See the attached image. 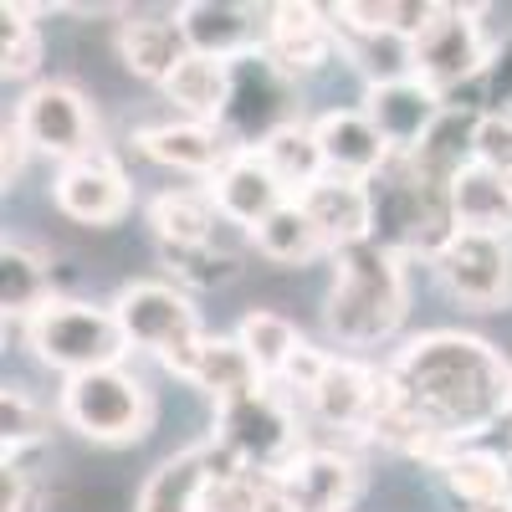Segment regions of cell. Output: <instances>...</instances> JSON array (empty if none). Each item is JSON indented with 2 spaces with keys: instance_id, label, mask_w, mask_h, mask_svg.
I'll use <instances>...</instances> for the list:
<instances>
[{
  "instance_id": "6da1fadb",
  "label": "cell",
  "mask_w": 512,
  "mask_h": 512,
  "mask_svg": "<svg viewBox=\"0 0 512 512\" xmlns=\"http://www.w3.org/2000/svg\"><path fill=\"white\" fill-rule=\"evenodd\" d=\"M405 405L436 441H472L502 415H512V364L472 333H425L395 354L390 364Z\"/></svg>"
},
{
  "instance_id": "7a4b0ae2",
  "label": "cell",
  "mask_w": 512,
  "mask_h": 512,
  "mask_svg": "<svg viewBox=\"0 0 512 512\" xmlns=\"http://www.w3.org/2000/svg\"><path fill=\"white\" fill-rule=\"evenodd\" d=\"M405 256L379 246V241H359L349 251L333 256V287H328V333L349 349H369L384 344L400 323H405Z\"/></svg>"
},
{
  "instance_id": "3957f363",
  "label": "cell",
  "mask_w": 512,
  "mask_h": 512,
  "mask_svg": "<svg viewBox=\"0 0 512 512\" xmlns=\"http://www.w3.org/2000/svg\"><path fill=\"white\" fill-rule=\"evenodd\" d=\"M31 354L77 379V374H98V369H118L123 354H128V338L118 328V313L113 308H98V303H82V297H52L31 323H21Z\"/></svg>"
},
{
  "instance_id": "277c9868",
  "label": "cell",
  "mask_w": 512,
  "mask_h": 512,
  "mask_svg": "<svg viewBox=\"0 0 512 512\" xmlns=\"http://www.w3.org/2000/svg\"><path fill=\"white\" fill-rule=\"evenodd\" d=\"M118 313V328L128 338V349H144L154 354L175 379L190 374L200 344H205V328H200V313L185 297V287L175 282H128L118 287V297L108 303Z\"/></svg>"
},
{
  "instance_id": "5b68a950",
  "label": "cell",
  "mask_w": 512,
  "mask_h": 512,
  "mask_svg": "<svg viewBox=\"0 0 512 512\" xmlns=\"http://www.w3.org/2000/svg\"><path fill=\"white\" fill-rule=\"evenodd\" d=\"M57 415L93 446H134L154 425V395L144 390L139 374L118 364V369L67 379L57 395Z\"/></svg>"
},
{
  "instance_id": "8992f818",
  "label": "cell",
  "mask_w": 512,
  "mask_h": 512,
  "mask_svg": "<svg viewBox=\"0 0 512 512\" xmlns=\"http://www.w3.org/2000/svg\"><path fill=\"white\" fill-rule=\"evenodd\" d=\"M210 436H221L251 472H262V477H282L287 466L308 451L303 425H297V410H292V400L277 390V384H262L256 395L216 410V431Z\"/></svg>"
},
{
  "instance_id": "52a82bcc",
  "label": "cell",
  "mask_w": 512,
  "mask_h": 512,
  "mask_svg": "<svg viewBox=\"0 0 512 512\" xmlns=\"http://www.w3.org/2000/svg\"><path fill=\"white\" fill-rule=\"evenodd\" d=\"M410 57H415V77L425 82V88H436L441 98H456L461 88L472 93L492 72L497 52H492V41L482 31L477 6H446L441 21L410 47Z\"/></svg>"
},
{
  "instance_id": "ba28073f",
  "label": "cell",
  "mask_w": 512,
  "mask_h": 512,
  "mask_svg": "<svg viewBox=\"0 0 512 512\" xmlns=\"http://www.w3.org/2000/svg\"><path fill=\"white\" fill-rule=\"evenodd\" d=\"M16 123L31 144V154H47L57 164H77L98 154V108L72 82H36L16 103Z\"/></svg>"
},
{
  "instance_id": "9c48e42d",
  "label": "cell",
  "mask_w": 512,
  "mask_h": 512,
  "mask_svg": "<svg viewBox=\"0 0 512 512\" xmlns=\"http://www.w3.org/2000/svg\"><path fill=\"white\" fill-rule=\"evenodd\" d=\"M436 277L461 308L492 313L512 297V236H487V231H456L436 256Z\"/></svg>"
},
{
  "instance_id": "30bf717a",
  "label": "cell",
  "mask_w": 512,
  "mask_h": 512,
  "mask_svg": "<svg viewBox=\"0 0 512 512\" xmlns=\"http://www.w3.org/2000/svg\"><path fill=\"white\" fill-rule=\"evenodd\" d=\"M297 82H287L262 52L231 62V108H226V139L236 149H256L267 134L297 123Z\"/></svg>"
},
{
  "instance_id": "8fae6325",
  "label": "cell",
  "mask_w": 512,
  "mask_h": 512,
  "mask_svg": "<svg viewBox=\"0 0 512 512\" xmlns=\"http://www.w3.org/2000/svg\"><path fill=\"white\" fill-rule=\"evenodd\" d=\"M52 205L62 210L67 221L88 226V231H108L128 216V205H134V190H128V175L123 164L98 149L77 164H62L57 180H52Z\"/></svg>"
},
{
  "instance_id": "7c38bea8",
  "label": "cell",
  "mask_w": 512,
  "mask_h": 512,
  "mask_svg": "<svg viewBox=\"0 0 512 512\" xmlns=\"http://www.w3.org/2000/svg\"><path fill=\"white\" fill-rule=\"evenodd\" d=\"M344 36H338L333 16L323 6H297V0H282L272 6V21H267V41H262V57L287 77V82H303L313 72H323Z\"/></svg>"
},
{
  "instance_id": "4fadbf2b",
  "label": "cell",
  "mask_w": 512,
  "mask_h": 512,
  "mask_svg": "<svg viewBox=\"0 0 512 512\" xmlns=\"http://www.w3.org/2000/svg\"><path fill=\"white\" fill-rule=\"evenodd\" d=\"M185 41L195 57H216V62H241L251 52H262L272 6H236V0H190L175 11Z\"/></svg>"
},
{
  "instance_id": "5bb4252c",
  "label": "cell",
  "mask_w": 512,
  "mask_h": 512,
  "mask_svg": "<svg viewBox=\"0 0 512 512\" xmlns=\"http://www.w3.org/2000/svg\"><path fill=\"white\" fill-rule=\"evenodd\" d=\"M364 113L384 134L390 154H415L425 139L436 134V123L446 118V98L436 88H425L420 77H395L364 88Z\"/></svg>"
},
{
  "instance_id": "9a60e30c",
  "label": "cell",
  "mask_w": 512,
  "mask_h": 512,
  "mask_svg": "<svg viewBox=\"0 0 512 512\" xmlns=\"http://www.w3.org/2000/svg\"><path fill=\"white\" fill-rule=\"evenodd\" d=\"M205 190L216 195V210L226 216V226H236V231H256L262 221H272L277 210L292 200L282 185H277V175L262 164V154L256 149H236L216 175L205 180Z\"/></svg>"
},
{
  "instance_id": "2e32d148",
  "label": "cell",
  "mask_w": 512,
  "mask_h": 512,
  "mask_svg": "<svg viewBox=\"0 0 512 512\" xmlns=\"http://www.w3.org/2000/svg\"><path fill=\"white\" fill-rule=\"evenodd\" d=\"M297 512H349L359 497V461L328 446H308L282 477H272Z\"/></svg>"
},
{
  "instance_id": "e0dca14e",
  "label": "cell",
  "mask_w": 512,
  "mask_h": 512,
  "mask_svg": "<svg viewBox=\"0 0 512 512\" xmlns=\"http://www.w3.org/2000/svg\"><path fill=\"white\" fill-rule=\"evenodd\" d=\"M297 205L313 216V226L323 231L333 256L359 246V241H374V190H369V180L323 175L313 190L297 195Z\"/></svg>"
},
{
  "instance_id": "ac0fdd59",
  "label": "cell",
  "mask_w": 512,
  "mask_h": 512,
  "mask_svg": "<svg viewBox=\"0 0 512 512\" xmlns=\"http://www.w3.org/2000/svg\"><path fill=\"white\" fill-rule=\"evenodd\" d=\"M313 134H318L328 175H344V180H374L395 159L364 108H328L323 118H313Z\"/></svg>"
},
{
  "instance_id": "d6986e66",
  "label": "cell",
  "mask_w": 512,
  "mask_h": 512,
  "mask_svg": "<svg viewBox=\"0 0 512 512\" xmlns=\"http://www.w3.org/2000/svg\"><path fill=\"white\" fill-rule=\"evenodd\" d=\"M154 164L164 169H180V175H216V169L236 154V144L226 139V128H210V123H149L139 128V139H134Z\"/></svg>"
},
{
  "instance_id": "ffe728a7",
  "label": "cell",
  "mask_w": 512,
  "mask_h": 512,
  "mask_svg": "<svg viewBox=\"0 0 512 512\" xmlns=\"http://www.w3.org/2000/svg\"><path fill=\"white\" fill-rule=\"evenodd\" d=\"M149 231L159 251H185V246H210L221 241L226 216L216 210V195L205 185H180L149 200Z\"/></svg>"
},
{
  "instance_id": "44dd1931",
  "label": "cell",
  "mask_w": 512,
  "mask_h": 512,
  "mask_svg": "<svg viewBox=\"0 0 512 512\" xmlns=\"http://www.w3.org/2000/svg\"><path fill=\"white\" fill-rule=\"evenodd\" d=\"M374 395H379V369L359 364V359H333L323 384L308 395V410L333 425V431H369L374 415Z\"/></svg>"
},
{
  "instance_id": "7402d4cb",
  "label": "cell",
  "mask_w": 512,
  "mask_h": 512,
  "mask_svg": "<svg viewBox=\"0 0 512 512\" xmlns=\"http://www.w3.org/2000/svg\"><path fill=\"white\" fill-rule=\"evenodd\" d=\"M185 384H195L210 405L226 410V405L256 395L267 379L251 364V354L236 344V333H210L200 344V354H195V364H190V374H185Z\"/></svg>"
},
{
  "instance_id": "603a6c76",
  "label": "cell",
  "mask_w": 512,
  "mask_h": 512,
  "mask_svg": "<svg viewBox=\"0 0 512 512\" xmlns=\"http://www.w3.org/2000/svg\"><path fill=\"white\" fill-rule=\"evenodd\" d=\"M451 216H456V231L512 236V180L502 169L472 159L451 185Z\"/></svg>"
},
{
  "instance_id": "cb8c5ba5",
  "label": "cell",
  "mask_w": 512,
  "mask_h": 512,
  "mask_svg": "<svg viewBox=\"0 0 512 512\" xmlns=\"http://www.w3.org/2000/svg\"><path fill=\"white\" fill-rule=\"evenodd\" d=\"M118 57L134 77L164 88V77L190 57V41L175 16H128L118 21Z\"/></svg>"
},
{
  "instance_id": "d4e9b609",
  "label": "cell",
  "mask_w": 512,
  "mask_h": 512,
  "mask_svg": "<svg viewBox=\"0 0 512 512\" xmlns=\"http://www.w3.org/2000/svg\"><path fill=\"white\" fill-rule=\"evenodd\" d=\"M205 487H210V451H205V441H195L175 456H164L144 477L134 512H200Z\"/></svg>"
},
{
  "instance_id": "484cf974",
  "label": "cell",
  "mask_w": 512,
  "mask_h": 512,
  "mask_svg": "<svg viewBox=\"0 0 512 512\" xmlns=\"http://www.w3.org/2000/svg\"><path fill=\"white\" fill-rule=\"evenodd\" d=\"M164 98L175 103L180 118L221 128V123H226V108H231V62L195 57V52H190L175 72L164 77Z\"/></svg>"
},
{
  "instance_id": "4316f807",
  "label": "cell",
  "mask_w": 512,
  "mask_h": 512,
  "mask_svg": "<svg viewBox=\"0 0 512 512\" xmlns=\"http://www.w3.org/2000/svg\"><path fill=\"white\" fill-rule=\"evenodd\" d=\"M57 297V282H52V267L47 256L31 251L26 241H11L0 246V308H6V323H31L41 308Z\"/></svg>"
},
{
  "instance_id": "83f0119b",
  "label": "cell",
  "mask_w": 512,
  "mask_h": 512,
  "mask_svg": "<svg viewBox=\"0 0 512 512\" xmlns=\"http://www.w3.org/2000/svg\"><path fill=\"white\" fill-rule=\"evenodd\" d=\"M436 472H441L446 492H451L456 502H466L472 512L512 502V466H507L502 456H492V451L461 446V451H451V456L436 466Z\"/></svg>"
},
{
  "instance_id": "f1b7e54d",
  "label": "cell",
  "mask_w": 512,
  "mask_h": 512,
  "mask_svg": "<svg viewBox=\"0 0 512 512\" xmlns=\"http://www.w3.org/2000/svg\"><path fill=\"white\" fill-rule=\"evenodd\" d=\"M256 154H262V164L277 175V185L297 200L303 190H313L323 175H328V164H323V149H318V134H313V123L308 118H297L287 128H277V134H267L262 144H256Z\"/></svg>"
},
{
  "instance_id": "f546056e",
  "label": "cell",
  "mask_w": 512,
  "mask_h": 512,
  "mask_svg": "<svg viewBox=\"0 0 512 512\" xmlns=\"http://www.w3.org/2000/svg\"><path fill=\"white\" fill-rule=\"evenodd\" d=\"M251 246H256V256H267V262H277V267H308V262H318V256H333L323 231L313 226V216L297 200H287L272 221L256 226Z\"/></svg>"
},
{
  "instance_id": "4dcf8cb0",
  "label": "cell",
  "mask_w": 512,
  "mask_h": 512,
  "mask_svg": "<svg viewBox=\"0 0 512 512\" xmlns=\"http://www.w3.org/2000/svg\"><path fill=\"white\" fill-rule=\"evenodd\" d=\"M236 344L251 354V364L262 369L267 384H277L282 369L292 364V354L303 349L308 338L297 333V323H292L287 313H277V308H251V313L236 323Z\"/></svg>"
},
{
  "instance_id": "1f68e13d",
  "label": "cell",
  "mask_w": 512,
  "mask_h": 512,
  "mask_svg": "<svg viewBox=\"0 0 512 512\" xmlns=\"http://www.w3.org/2000/svg\"><path fill=\"white\" fill-rule=\"evenodd\" d=\"M41 6H0V72L6 77H36L41 57H47V41H41V26L31 21Z\"/></svg>"
},
{
  "instance_id": "d6a6232c",
  "label": "cell",
  "mask_w": 512,
  "mask_h": 512,
  "mask_svg": "<svg viewBox=\"0 0 512 512\" xmlns=\"http://www.w3.org/2000/svg\"><path fill=\"white\" fill-rule=\"evenodd\" d=\"M169 272L180 287H226L241 272V251H226L221 241L210 246H185V251H164Z\"/></svg>"
},
{
  "instance_id": "836d02e7",
  "label": "cell",
  "mask_w": 512,
  "mask_h": 512,
  "mask_svg": "<svg viewBox=\"0 0 512 512\" xmlns=\"http://www.w3.org/2000/svg\"><path fill=\"white\" fill-rule=\"evenodd\" d=\"M0 431H6V451H31L47 441V410H41V400L26 384L0 390Z\"/></svg>"
},
{
  "instance_id": "e575fe53",
  "label": "cell",
  "mask_w": 512,
  "mask_h": 512,
  "mask_svg": "<svg viewBox=\"0 0 512 512\" xmlns=\"http://www.w3.org/2000/svg\"><path fill=\"white\" fill-rule=\"evenodd\" d=\"M267 487H272V477L251 472V466L236 472V477H216L200 497V512H256L262 497H267Z\"/></svg>"
},
{
  "instance_id": "d590c367",
  "label": "cell",
  "mask_w": 512,
  "mask_h": 512,
  "mask_svg": "<svg viewBox=\"0 0 512 512\" xmlns=\"http://www.w3.org/2000/svg\"><path fill=\"white\" fill-rule=\"evenodd\" d=\"M472 149L482 164L502 169V175H512V108H487L477 118V134H472Z\"/></svg>"
},
{
  "instance_id": "8d00e7d4",
  "label": "cell",
  "mask_w": 512,
  "mask_h": 512,
  "mask_svg": "<svg viewBox=\"0 0 512 512\" xmlns=\"http://www.w3.org/2000/svg\"><path fill=\"white\" fill-rule=\"evenodd\" d=\"M0 512H41V482L26 466H0Z\"/></svg>"
},
{
  "instance_id": "74e56055",
  "label": "cell",
  "mask_w": 512,
  "mask_h": 512,
  "mask_svg": "<svg viewBox=\"0 0 512 512\" xmlns=\"http://www.w3.org/2000/svg\"><path fill=\"white\" fill-rule=\"evenodd\" d=\"M26 159H31V144H26L21 123H16V113H11L6 128H0V180L16 185V180L26 175Z\"/></svg>"
},
{
  "instance_id": "f35d334b",
  "label": "cell",
  "mask_w": 512,
  "mask_h": 512,
  "mask_svg": "<svg viewBox=\"0 0 512 512\" xmlns=\"http://www.w3.org/2000/svg\"><path fill=\"white\" fill-rule=\"evenodd\" d=\"M256 512H297V507H292V497H287V492L272 482V487H267V497H262V507H256Z\"/></svg>"
},
{
  "instance_id": "ab89813d",
  "label": "cell",
  "mask_w": 512,
  "mask_h": 512,
  "mask_svg": "<svg viewBox=\"0 0 512 512\" xmlns=\"http://www.w3.org/2000/svg\"><path fill=\"white\" fill-rule=\"evenodd\" d=\"M482 512H512V502H502V507H482Z\"/></svg>"
}]
</instances>
